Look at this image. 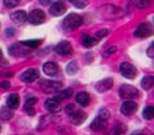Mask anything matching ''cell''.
<instances>
[{"label": "cell", "instance_id": "cell-1", "mask_svg": "<svg viewBox=\"0 0 154 135\" xmlns=\"http://www.w3.org/2000/svg\"><path fill=\"white\" fill-rule=\"evenodd\" d=\"M83 24V19L82 16L78 15V13H70L63 19L62 21V28L66 31V32H72Z\"/></svg>", "mask_w": 154, "mask_h": 135}, {"label": "cell", "instance_id": "cell-2", "mask_svg": "<svg viewBox=\"0 0 154 135\" xmlns=\"http://www.w3.org/2000/svg\"><path fill=\"white\" fill-rule=\"evenodd\" d=\"M99 13L101 15V17H104V19H109V20L119 19V17L122 16V11L119 8V7H115V5L101 7V8H99Z\"/></svg>", "mask_w": 154, "mask_h": 135}, {"label": "cell", "instance_id": "cell-3", "mask_svg": "<svg viewBox=\"0 0 154 135\" xmlns=\"http://www.w3.org/2000/svg\"><path fill=\"white\" fill-rule=\"evenodd\" d=\"M40 87L44 93H57L59 89L62 87V84L59 81H50V80H41L40 81Z\"/></svg>", "mask_w": 154, "mask_h": 135}, {"label": "cell", "instance_id": "cell-4", "mask_svg": "<svg viewBox=\"0 0 154 135\" xmlns=\"http://www.w3.org/2000/svg\"><path fill=\"white\" fill-rule=\"evenodd\" d=\"M119 94L124 99H134L140 95V91L134 86H132V85H122L119 89Z\"/></svg>", "mask_w": 154, "mask_h": 135}, {"label": "cell", "instance_id": "cell-5", "mask_svg": "<svg viewBox=\"0 0 154 135\" xmlns=\"http://www.w3.org/2000/svg\"><path fill=\"white\" fill-rule=\"evenodd\" d=\"M153 33H154V29H153V27L150 25L149 23L140 24V25L136 28V31H134V36L136 37H140V38L149 37V36H152Z\"/></svg>", "mask_w": 154, "mask_h": 135}, {"label": "cell", "instance_id": "cell-6", "mask_svg": "<svg viewBox=\"0 0 154 135\" xmlns=\"http://www.w3.org/2000/svg\"><path fill=\"white\" fill-rule=\"evenodd\" d=\"M120 73L124 76L125 78H129V80H133L137 74V69L129 62H122L120 64Z\"/></svg>", "mask_w": 154, "mask_h": 135}, {"label": "cell", "instance_id": "cell-7", "mask_svg": "<svg viewBox=\"0 0 154 135\" xmlns=\"http://www.w3.org/2000/svg\"><path fill=\"white\" fill-rule=\"evenodd\" d=\"M38 77H40V72H38V69L30 68V69H26L25 72H23L20 78H21L23 82L30 84V82H34L36 80H38Z\"/></svg>", "mask_w": 154, "mask_h": 135}, {"label": "cell", "instance_id": "cell-8", "mask_svg": "<svg viewBox=\"0 0 154 135\" xmlns=\"http://www.w3.org/2000/svg\"><path fill=\"white\" fill-rule=\"evenodd\" d=\"M28 20H29L30 24H33V25H40V24H42L45 21V13L44 11L41 9H33L32 12L29 13V16H28Z\"/></svg>", "mask_w": 154, "mask_h": 135}, {"label": "cell", "instance_id": "cell-9", "mask_svg": "<svg viewBox=\"0 0 154 135\" xmlns=\"http://www.w3.org/2000/svg\"><path fill=\"white\" fill-rule=\"evenodd\" d=\"M137 107L138 106L136 102H133L132 99H127V101L121 105L120 111H121V114H124V115H132L133 113L137 111Z\"/></svg>", "mask_w": 154, "mask_h": 135}, {"label": "cell", "instance_id": "cell-10", "mask_svg": "<svg viewBox=\"0 0 154 135\" xmlns=\"http://www.w3.org/2000/svg\"><path fill=\"white\" fill-rule=\"evenodd\" d=\"M55 52L58 53L59 56H67L70 54V53L72 52V45L70 44V41L67 40H63V41H61L58 45H55Z\"/></svg>", "mask_w": 154, "mask_h": 135}, {"label": "cell", "instance_id": "cell-11", "mask_svg": "<svg viewBox=\"0 0 154 135\" xmlns=\"http://www.w3.org/2000/svg\"><path fill=\"white\" fill-rule=\"evenodd\" d=\"M67 11V8H66V5H65V3H62V2H55L51 4L50 7V9H49V12H50V15L51 16H62L63 13Z\"/></svg>", "mask_w": 154, "mask_h": 135}, {"label": "cell", "instance_id": "cell-12", "mask_svg": "<svg viewBox=\"0 0 154 135\" xmlns=\"http://www.w3.org/2000/svg\"><path fill=\"white\" fill-rule=\"evenodd\" d=\"M45 107L50 113H58L59 110L62 109V106H61V102H59L58 98H48L46 101H45Z\"/></svg>", "mask_w": 154, "mask_h": 135}, {"label": "cell", "instance_id": "cell-13", "mask_svg": "<svg viewBox=\"0 0 154 135\" xmlns=\"http://www.w3.org/2000/svg\"><path fill=\"white\" fill-rule=\"evenodd\" d=\"M58 65L55 62L53 61H49V62H45L44 64V66H42V72L46 74V76H50V77H53L55 76V74L58 73Z\"/></svg>", "mask_w": 154, "mask_h": 135}, {"label": "cell", "instance_id": "cell-14", "mask_svg": "<svg viewBox=\"0 0 154 135\" xmlns=\"http://www.w3.org/2000/svg\"><path fill=\"white\" fill-rule=\"evenodd\" d=\"M112 85H113V80H112V78H104V80L99 81V82L95 85V87L99 93H104V91L109 90L112 87Z\"/></svg>", "mask_w": 154, "mask_h": 135}, {"label": "cell", "instance_id": "cell-15", "mask_svg": "<svg viewBox=\"0 0 154 135\" xmlns=\"http://www.w3.org/2000/svg\"><path fill=\"white\" fill-rule=\"evenodd\" d=\"M69 115H70V120H71L74 125H80V123L87 118L86 113H83L82 110H75V111H72L71 114H69Z\"/></svg>", "mask_w": 154, "mask_h": 135}, {"label": "cell", "instance_id": "cell-16", "mask_svg": "<svg viewBox=\"0 0 154 135\" xmlns=\"http://www.w3.org/2000/svg\"><path fill=\"white\" fill-rule=\"evenodd\" d=\"M90 127H91V130H94V131L104 130L107 127V119H103V118H100V117H96V118L92 120V123H91Z\"/></svg>", "mask_w": 154, "mask_h": 135}, {"label": "cell", "instance_id": "cell-17", "mask_svg": "<svg viewBox=\"0 0 154 135\" xmlns=\"http://www.w3.org/2000/svg\"><path fill=\"white\" fill-rule=\"evenodd\" d=\"M9 17H11V20L15 21L16 24H23L24 21H26L28 15L25 11H16V12H12Z\"/></svg>", "mask_w": 154, "mask_h": 135}, {"label": "cell", "instance_id": "cell-18", "mask_svg": "<svg viewBox=\"0 0 154 135\" xmlns=\"http://www.w3.org/2000/svg\"><path fill=\"white\" fill-rule=\"evenodd\" d=\"M75 98H76V102L80 106H87L90 104V94L87 91H79Z\"/></svg>", "mask_w": 154, "mask_h": 135}, {"label": "cell", "instance_id": "cell-19", "mask_svg": "<svg viewBox=\"0 0 154 135\" xmlns=\"http://www.w3.org/2000/svg\"><path fill=\"white\" fill-rule=\"evenodd\" d=\"M12 117H13L12 107H9V106H3V107L0 109V119L8 120V119H11Z\"/></svg>", "mask_w": 154, "mask_h": 135}, {"label": "cell", "instance_id": "cell-20", "mask_svg": "<svg viewBox=\"0 0 154 135\" xmlns=\"http://www.w3.org/2000/svg\"><path fill=\"white\" fill-rule=\"evenodd\" d=\"M141 86L143 90H150L154 86V77L153 76H145L141 80Z\"/></svg>", "mask_w": 154, "mask_h": 135}, {"label": "cell", "instance_id": "cell-21", "mask_svg": "<svg viewBox=\"0 0 154 135\" xmlns=\"http://www.w3.org/2000/svg\"><path fill=\"white\" fill-rule=\"evenodd\" d=\"M7 105H8L9 107H12V109H16L17 106L20 105V97L16 93L11 94L8 98H7Z\"/></svg>", "mask_w": 154, "mask_h": 135}, {"label": "cell", "instance_id": "cell-22", "mask_svg": "<svg viewBox=\"0 0 154 135\" xmlns=\"http://www.w3.org/2000/svg\"><path fill=\"white\" fill-rule=\"evenodd\" d=\"M72 95V89L71 87H67V89H63L61 91H57V95L55 98H58L59 101H63V99H67Z\"/></svg>", "mask_w": 154, "mask_h": 135}, {"label": "cell", "instance_id": "cell-23", "mask_svg": "<svg viewBox=\"0 0 154 135\" xmlns=\"http://www.w3.org/2000/svg\"><path fill=\"white\" fill-rule=\"evenodd\" d=\"M96 44V38L91 37L90 35H83L82 36V45L86 48H91Z\"/></svg>", "mask_w": 154, "mask_h": 135}, {"label": "cell", "instance_id": "cell-24", "mask_svg": "<svg viewBox=\"0 0 154 135\" xmlns=\"http://www.w3.org/2000/svg\"><path fill=\"white\" fill-rule=\"evenodd\" d=\"M79 70V66H78V62L76 61H70L66 66V72L69 74H75L76 72Z\"/></svg>", "mask_w": 154, "mask_h": 135}, {"label": "cell", "instance_id": "cell-25", "mask_svg": "<svg viewBox=\"0 0 154 135\" xmlns=\"http://www.w3.org/2000/svg\"><path fill=\"white\" fill-rule=\"evenodd\" d=\"M142 117L145 119H153L154 118V106H146L142 111Z\"/></svg>", "mask_w": 154, "mask_h": 135}, {"label": "cell", "instance_id": "cell-26", "mask_svg": "<svg viewBox=\"0 0 154 135\" xmlns=\"http://www.w3.org/2000/svg\"><path fill=\"white\" fill-rule=\"evenodd\" d=\"M21 44L24 45V47H28V48H37V47H40L41 40H37V38H32V40H25V41H23Z\"/></svg>", "mask_w": 154, "mask_h": 135}, {"label": "cell", "instance_id": "cell-27", "mask_svg": "<svg viewBox=\"0 0 154 135\" xmlns=\"http://www.w3.org/2000/svg\"><path fill=\"white\" fill-rule=\"evenodd\" d=\"M136 7L140 9H145V8H149L152 5V0H136Z\"/></svg>", "mask_w": 154, "mask_h": 135}, {"label": "cell", "instance_id": "cell-28", "mask_svg": "<svg viewBox=\"0 0 154 135\" xmlns=\"http://www.w3.org/2000/svg\"><path fill=\"white\" fill-rule=\"evenodd\" d=\"M70 3H71L74 7H76V8H79V9L85 8V7L87 5V0H70Z\"/></svg>", "mask_w": 154, "mask_h": 135}, {"label": "cell", "instance_id": "cell-29", "mask_svg": "<svg viewBox=\"0 0 154 135\" xmlns=\"http://www.w3.org/2000/svg\"><path fill=\"white\" fill-rule=\"evenodd\" d=\"M97 117H100V118H103V119H109V117H111V113H109V110L108 109H100L99 110V113H97Z\"/></svg>", "mask_w": 154, "mask_h": 135}, {"label": "cell", "instance_id": "cell-30", "mask_svg": "<svg viewBox=\"0 0 154 135\" xmlns=\"http://www.w3.org/2000/svg\"><path fill=\"white\" fill-rule=\"evenodd\" d=\"M20 4V0H4V5L7 8H15Z\"/></svg>", "mask_w": 154, "mask_h": 135}, {"label": "cell", "instance_id": "cell-31", "mask_svg": "<svg viewBox=\"0 0 154 135\" xmlns=\"http://www.w3.org/2000/svg\"><path fill=\"white\" fill-rule=\"evenodd\" d=\"M108 33H109V29H100V31H97L96 32V38H103V37H106L108 36Z\"/></svg>", "mask_w": 154, "mask_h": 135}, {"label": "cell", "instance_id": "cell-32", "mask_svg": "<svg viewBox=\"0 0 154 135\" xmlns=\"http://www.w3.org/2000/svg\"><path fill=\"white\" fill-rule=\"evenodd\" d=\"M36 104H37V98L36 97H30V98L26 99L25 107H28V106H33V105H36Z\"/></svg>", "mask_w": 154, "mask_h": 135}, {"label": "cell", "instance_id": "cell-33", "mask_svg": "<svg viewBox=\"0 0 154 135\" xmlns=\"http://www.w3.org/2000/svg\"><path fill=\"white\" fill-rule=\"evenodd\" d=\"M125 131H127V127H125L124 125H119L116 127V130H115V133L116 134H122V133H125Z\"/></svg>", "mask_w": 154, "mask_h": 135}, {"label": "cell", "instance_id": "cell-34", "mask_svg": "<svg viewBox=\"0 0 154 135\" xmlns=\"http://www.w3.org/2000/svg\"><path fill=\"white\" fill-rule=\"evenodd\" d=\"M146 53H148V56L149 57H152V58H154V42L150 47L148 48V51H146Z\"/></svg>", "mask_w": 154, "mask_h": 135}, {"label": "cell", "instance_id": "cell-35", "mask_svg": "<svg viewBox=\"0 0 154 135\" xmlns=\"http://www.w3.org/2000/svg\"><path fill=\"white\" fill-rule=\"evenodd\" d=\"M25 110H26V113L29 115H34V114H36V110L33 109V106H28V107H25Z\"/></svg>", "mask_w": 154, "mask_h": 135}, {"label": "cell", "instance_id": "cell-36", "mask_svg": "<svg viewBox=\"0 0 154 135\" xmlns=\"http://www.w3.org/2000/svg\"><path fill=\"white\" fill-rule=\"evenodd\" d=\"M66 111H67V114H71L72 111H75V106L74 105H67V107H66Z\"/></svg>", "mask_w": 154, "mask_h": 135}, {"label": "cell", "instance_id": "cell-37", "mask_svg": "<svg viewBox=\"0 0 154 135\" xmlns=\"http://www.w3.org/2000/svg\"><path fill=\"white\" fill-rule=\"evenodd\" d=\"M5 35H7V36H15V29L8 28V29H5Z\"/></svg>", "mask_w": 154, "mask_h": 135}, {"label": "cell", "instance_id": "cell-38", "mask_svg": "<svg viewBox=\"0 0 154 135\" xmlns=\"http://www.w3.org/2000/svg\"><path fill=\"white\" fill-rule=\"evenodd\" d=\"M116 51H117V48H116V47H111V48H108V49H107L106 53H107V54H112V53H115Z\"/></svg>", "mask_w": 154, "mask_h": 135}, {"label": "cell", "instance_id": "cell-39", "mask_svg": "<svg viewBox=\"0 0 154 135\" xmlns=\"http://www.w3.org/2000/svg\"><path fill=\"white\" fill-rule=\"evenodd\" d=\"M11 87V84L8 82V81H4V82H2V89H4V90H7V89Z\"/></svg>", "mask_w": 154, "mask_h": 135}, {"label": "cell", "instance_id": "cell-40", "mask_svg": "<svg viewBox=\"0 0 154 135\" xmlns=\"http://www.w3.org/2000/svg\"><path fill=\"white\" fill-rule=\"evenodd\" d=\"M38 2H40L42 5H48V4H50L51 3V0H38Z\"/></svg>", "mask_w": 154, "mask_h": 135}, {"label": "cell", "instance_id": "cell-41", "mask_svg": "<svg viewBox=\"0 0 154 135\" xmlns=\"http://www.w3.org/2000/svg\"><path fill=\"white\" fill-rule=\"evenodd\" d=\"M2 56H3V54H2V51H0V58H2Z\"/></svg>", "mask_w": 154, "mask_h": 135}, {"label": "cell", "instance_id": "cell-42", "mask_svg": "<svg viewBox=\"0 0 154 135\" xmlns=\"http://www.w3.org/2000/svg\"><path fill=\"white\" fill-rule=\"evenodd\" d=\"M0 131H2V126H0Z\"/></svg>", "mask_w": 154, "mask_h": 135}]
</instances>
